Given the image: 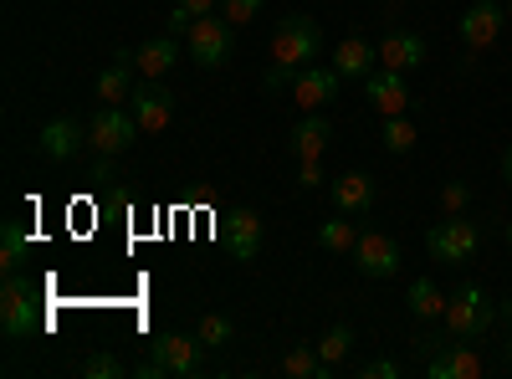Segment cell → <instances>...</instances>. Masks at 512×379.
<instances>
[{"instance_id": "14", "label": "cell", "mask_w": 512, "mask_h": 379, "mask_svg": "<svg viewBox=\"0 0 512 379\" xmlns=\"http://www.w3.org/2000/svg\"><path fill=\"white\" fill-rule=\"evenodd\" d=\"M425 374H431V379H477V374H482V354H477L472 344L451 339V344H441V349L431 354Z\"/></svg>"}, {"instance_id": "5", "label": "cell", "mask_w": 512, "mask_h": 379, "mask_svg": "<svg viewBox=\"0 0 512 379\" xmlns=\"http://www.w3.org/2000/svg\"><path fill=\"white\" fill-rule=\"evenodd\" d=\"M477 246H482V231L466 221V216H446L431 236H425V251L441 262V267H466L477 257Z\"/></svg>"}, {"instance_id": "26", "label": "cell", "mask_w": 512, "mask_h": 379, "mask_svg": "<svg viewBox=\"0 0 512 379\" xmlns=\"http://www.w3.org/2000/svg\"><path fill=\"white\" fill-rule=\"evenodd\" d=\"M26 251H31V241H26L21 221H6V231H0V267H6V272H21Z\"/></svg>"}, {"instance_id": "36", "label": "cell", "mask_w": 512, "mask_h": 379, "mask_svg": "<svg viewBox=\"0 0 512 379\" xmlns=\"http://www.w3.org/2000/svg\"><path fill=\"white\" fill-rule=\"evenodd\" d=\"M93 185H113L118 180V164H113V154H98V164H93V175H88Z\"/></svg>"}, {"instance_id": "23", "label": "cell", "mask_w": 512, "mask_h": 379, "mask_svg": "<svg viewBox=\"0 0 512 379\" xmlns=\"http://www.w3.org/2000/svg\"><path fill=\"white\" fill-rule=\"evenodd\" d=\"M103 103H128L134 98V62H118L113 57V67H103L98 72V88H93Z\"/></svg>"}, {"instance_id": "33", "label": "cell", "mask_w": 512, "mask_h": 379, "mask_svg": "<svg viewBox=\"0 0 512 379\" xmlns=\"http://www.w3.org/2000/svg\"><path fill=\"white\" fill-rule=\"evenodd\" d=\"M297 185L318 190V185H323V164H318V159H297Z\"/></svg>"}, {"instance_id": "21", "label": "cell", "mask_w": 512, "mask_h": 379, "mask_svg": "<svg viewBox=\"0 0 512 379\" xmlns=\"http://www.w3.org/2000/svg\"><path fill=\"white\" fill-rule=\"evenodd\" d=\"M282 374H287V379H333L338 369H333V364H323V359H318V349L292 344V349L282 354Z\"/></svg>"}, {"instance_id": "24", "label": "cell", "mask_w": 512, "mask_h": 379, "mask_svg": "<svg viewBox=\"0 0 512 379\" xmlns=\"http://www.w3.org/2000/svg\"><path fill=\"white\" fill-rule=\"evenodd\" d=\"M318 246H323V251H333V257H354L359 231H354V221L344 216V210H338L333 221H323V226H318Z\"/></svg>"}, {"instance_id": "2", "label": "cell", "mask_w": 512, "mask_h": 379, "mask_svg": "<svg viewBox=\"0 0 512 379\" xmlns=\"http://www.w3.org/2000/svg\"><path fill=\"white\" fill-rule=\"evenodd\" d=\"M318 47H323V31H318L313 16H282L277 31H272V57H277V67L303 72V67H313Z\"/></svg>"}, {"instance_id": "12", "label": "cell", "mask_w": 512, "mask_h": 379, "mask_svg": "<svg viewBox=\"0 0 512 379\" xmlns=\"http://www.w3.org/2000/svg\"><path fill=\"white\" fill-rule=\"evenodd\" d=\"M364 98L384 113V118H400L410 108V88H405V72H390V67H374L364 77Z\"/></svg>"}, {"instance_id": "28", "label": "cell", "mask_w": 512, "mask_h": 379, "mask_svg": "<svg viewBox=\"0 0 512 379\" xmlns=\"http://www.w3.org/2000/svg\"><path fill=\"white\" fill-rule=\"evenodd\" d=\"M195 339H200L205 349H226V344H231V318H226V313H205L200 328H195Z\"/></svg>"}, {"instance_id": "7", "label": "cell", "mask_w": 512, "mask_h": 379, "mask_svg": "<svg viewBox=\"0 0 512 379\" xmlns=\"http://www.w3.org/2000/svg\"><path fill=\"white\" fill-rule=\"evenodd\" d=\"M0 328L6 339H31L36 333V303H31V282L6 272V287H0Z\"/></svg>"}, {"instance_id": "9", "label": "cell", "mask_w": 512, "mask_h": 379, "mask_svg": "<svg viewBox=\"0 0 512 379\" xmlns=\"http://www.w3.org/2000/svg\"><path fill=\"white\" fill-rule=\"evenodd\" d=\"M128 103H134L128 113L139 118V129H144V134H164L169 123H175V93H169L159 77H149L144 88H134V98H128Z\"/></svg>"}, {"instance_id": "25", "label": "cell", "mask_w": 512, "mask_h": 379, "mask_svg": "<svg viewBox=\"0 0 512 379\" xmlns=\"http://www.w3.org/2000/svg\"><path fill=\"white\" fill-rule=\"evenodd\" d=\"M349 349H354V328H349V323H333V328L323 333V339H318V359H323V364H333V369L349 359Z\"/></svg>"}, {"instance_id": "20", "label": "cell", "mask_w": 512, "mask_h": 379, "mask_svg": "<svg viewBox=\"0 0 512 379\" xmlns=\"http://www.w3.org/2000/svg\"><path fill=\"white\" fill-rule=\"evenodd\" d=\"M333 67L344 72V77H369L379 67V47H369L364 36H349V41H338V52H333Z\"/></svg>"}, {"instance_id": "39", "label": "cell", "mask_w": 512, "mask_h": 379, "mask_svg": "<svg viewBox=\"0 0 512 379\" xmlns=\"http://www.w3.org/2000/svg\"><path fill=\"white\" fill-rule=\"evenodd\" d=\"M502 318L512 323V308H502ZM507 364H512V339H507Z\"/></svg>"}, {"instance_id": "4", "label": "cell", "mask_w": 512, "mask_h": 379, "mask_svg": "<svg viewBox=\"0 0 512 379\" xmlns=\"http://www.w3.org/2000/svg\"><path fill=\"white\" fill-rule=\"evenodd\" d=\"M139 118L134 113H123V103H103L93 118H88V144L98 149V154H128V149H134L139 144Z\"/></svg>"}, {"instance_id": "22", "label": "cell", "mask_w": 512, "mask_h": 379, "mask_svg": "<svg viewBox=\"0 0 512 379\" xmlns=\"http://www.w3.org/2000/svg\"><path fill=\"white\" fill-rule=\"evenodd\" d=\"M405 303H410V313H415V318L441 323V313H446V303H451V298H441V287H436L431 277H415V282H410V292H405Z\"/></svg>"}, {"instance_id": "40", "label": "cell", "mask_w": 512, "mask_h": 379, "mask_svg": "<svg viewBox=\"0 0 512 379\" xmlns=\"http://www.w3.org/2000/svg\"><path fill=\"white\" fill-rule=\"evenodd\" d=\"M507 241H512V221H507Z\"/></svg>"}, {"instance_id": "18", "label": "cell", "mask_w": 512, "mask_h": 379, "mask_svg": "<svg viewBox=\"0 0 512 379\" xmlns=\"http://www.w3.org/2000/svg\"><path fill=\"white\" fill-rule=\"evenodd\" d=\"M333 205L344 210V216H364V210L374 205V180L364 170H349L333 180Z\"/></svg>"}, {"instance_id": "38", "label": "cell", "mask_w": 512, "mask_h": 379, "mask_svg": "<svg viewBox=\"0 0 512 379\" xmlns=\"http://www.w3.org/2000/svg\"><path fill=\"white\" fill-rule=\"evenodd\" d=\"M502 180H507V185H512V144H507V149H502Z\"/></svg>"}, {"instance_id": "6", "label": "cell", "mask_w": 512, "mask_h": 379, "mask_svg": "<svg viewBox=\"0 0 512 379\" xmlns=\"http://www.w3.org/2000/svg\"><path fill=\"white\" fill-rule=\"evenodd\" d=\"M185 47L200 67H226L231 62V21L221 16H195V26L185 31Z\"/></svg>"}, {"instance_id": "27", "label": "cell", "mask_w": 512, "mask_h": 379, "mask_svg": "<svg viewBox=\"0 0 512 379\" xmlns=\"http://www.w3.org/2000/svg\"><path fill=\"white\" fill-rule=\"evenodd\" d=\"M415 123L400 113V118H384V149H390V154H410L415 149Z\"/></svg>"}, {"instance_id": "37", "label": "cell", "mask_w": 512, "mask_h": 379, "mask_svg": "<svg viewBox=\"0 0 512 379\" xmlns=\"http://www.w3.org/2000/svg\"><path fill=\"white\" fill-rule=\"evenodd\" d=\"M180 6H190L195 16H210V11H216V0H180Z\"/></svg>"}, {"instance_id": "17", "label": "cell", "mask_w": 512, "mask_h": 379, "mask_svg": "<svg viewBox=\"0 0 512 379\" xmlns=\"http://www.w3.org/2000/svg\"><path fill=\"white\" fill-rule=\"evenodd\" d=\"M226 246L236 251V262H256V251H262V216L241 205L226 226Z\"/></svg>"}, {"instance_id": "3", "label": "cell", "mask_w": 512, "mask_h": 379, "mask_svg": "<svg viewBox=\"0 0 512 379\" xmlns=\"http://www.w3.org/2000/svg\"><path fill=\"white\" fill-rule=\"evenodd\" d=\"M200 339H185V333H159V339L149 344V359L134 369L139 379H159V374H180V379H190L195 369H200Z\"/></svg>"}, {"instance_id": "11", "label": "cell", "mask_w": 512, "mask_h": 379, "mask_svg": "<svg viewBox=\"0 0 512 379\" xmlns=\"http://www.w3.org/2000/svg\"><path fill=\"white\" fill-rule=\"evenodd\" d=\"M338 82H344L338 67H303L292 77V103L303 113H318V108H328L338 98Z\"/></svg>"}, {"instance_id": "1", "label": "cell", "mask_w": 512, "mask_h": 379, "mask_svg": "<svg viewBox=\"0 0 512 379\" xmlns=\"http://www.w3.org/2000/svg\"><path fill=\"white\" fill-rule=\"evenodd\" d=\"M441 328H446V339H461V344L482 339V333L492 328V298H487L482 287H472V282L456 287L446 313H441Z\"/></svg>"}, {"instance_id": "35", "label": "cell", "mask_w": 512, "mask_h": 379, "mask_svg": "<svg viewBox=\"0 0 512 379\" xmlns=\"http://www.w3.org/2000/svg\"><path fill=\"white\" fill-rule=\"evenodd\" d=\"M292 77H297V72H292V67H277V62H272V67H267V77H262V82H267V93H282V88H292Z\"/></svg>"}, {"instance_id": "34", "label": "cell", "mask_w": 512, "mask_h": 379, "mask_svg": "<svg viewBox=\"0 0 512 379\" xmlns=\"http://www.w3.org/2000/svg\"><path fill=\"white\" fill-rule=\"evenodd\" d=\"M395 374H400L395 359H369V364H359V379H395Z\"/></svg>"}, {"instance_id": "29", "label": "cell", "mask_w": 512, "mask_h": 379, "mask_svg": "<svg viewBox=\"0 0 512 379\" xmlns=\"http://www.w3.org/2000/svg\"><path fill=\"white\" fill-rule=\"evenodd\" d=\"M118 374H123V364L113 354H88L82 359V379H118Z\"/></svg>"}, {"instance_id": "16", "label": "cell", "mask_w": 512, "mask_h": 379, "mask_svg": "<svg viewBox=\"0 0 512 379\" xmlns=\"http://www.w3.org/2000/svg\"><path fill=\"white\" fill-rule=\"evenodd\" d=\"M328 139H333L328 118H323V113H303V118L292 123V134H287V149H292L297 159H323Z\"/></svg>"}, {"instance_id": "15", "label": "cell", "mask_w": 512, "mask_h": 379, "mask_svg": "<svg viewBox=\"0 0 512 379\" xmlns=\"http://www.w3.org/2000/svg\"><path fill=\"white\" fill-rule=\"evenodd\" d=\"M425 62V36L415 31H390L379 41V67H390V72H410Z\"/></svg>"}, {"instance_id": "31", "label": "cell", "mask_w": 512, "mask_h": 379, "mask_svg": "<svg viewBox=\"0 0 512 379\" xmlns=\"http://www.w3.org/2000/svg\"><path fill=\"white\" fill-rule=\"evenodd\" d=\"M221 6H226V21H236V26L262 16V0H221Z\"/></svg>"}, {"instance_id": "8", "label": "cell", "mask_w": 512, "mask_h": 379, "mask_svg": "<svg viewBox=\"0 0 512 379\" xmlns=\"http://www.w3.org/2000/svg\"><path fill=\"white\" fill-rule=\"evenodd\" d=\"M502 21H507V11L497 6V0H477V6H466L461 21H456L461 47H466V52H487V47H497Z\"/></svg>"}, {"instance_id": "41", "label": "cell", "mask_w": 512, "mask_h": 379, "mask_svg": "<svg viewBox=\"0 0 512 379\" xmlns=\"http://www.w3.org/2000/svg\"><path fill=\"white\" fill-rule=\"evenodd\" d=\"M507 21H512V6H507Z\"/></svg>"}, {"instance_id": "30", "label": "cell", "mask_w": 512, "mask_h": 379, "mask_svg": "<svg viewBox=\"0 0 512 379\" xmlns=\"http://www.w3.org/2000/svg\"><path fill=\"white\" fill-rule=\"evenodd\" d=\"M466 200H472V190H466L461 180L441 185V210H446V216H466Z\"/></svg>"}, {"instance_id": "19", "label": "cell", "mask_w": 512, "mask_h": 379, "mask_svg": "<svg viewBox=\"0 0 512 379\" xmlns=\"http://www.w3.org/2000/svg\"><path fill=\"white\" fill-rule=\"evenodd\" d=\"M175 62H180V36H169V31H164V36H149L144 47L134 52V67H139L144 77H164Z\"/></svg>"}, {"instance_id": "32", "label": "cell", "mask_w": 512, "mask_h": 379, "mask_svg": "<svg viewBox=\"0 0 512 379\" xmlns=\"http://www.w3.org/2000/svg\"><path fill=\"white\" fill-rule=\"evenodd\" d=\"M164 26H169V36H185V31L195 26V11H190V6H180V0H175V11L164 16Z\"/></svg>"}, {"instance_id": "10", "label": "cell", "mask_w": 512, "mask_h": 379, "mask_svg": "<svg viewBox=\"0 0 512 379\" xmlns=\"http://www.w3.org/2000/svg\"><path fill=\"white\" fill-rule=\"evenodd\" d=\"M354 262H359V277L384 282V277L400 272V246H395V236H384V231H359Z\"/></svg>"}, {"instance_id": "13", "label": "cell", "mask_w": 512, "mask_h": 379, "mask_svg": "<svg viewBox=\"0 0 512 379\" xmlns=\"http://www.w3.org/2000/svg\"><path fill=\"white\" fill-rule=\"evenodd\" d=\"M82 144H88V129H82L77 118H52L47 129L36 134V149H41V159H52V164H67Z\"/></svg>"}]
</instances>
